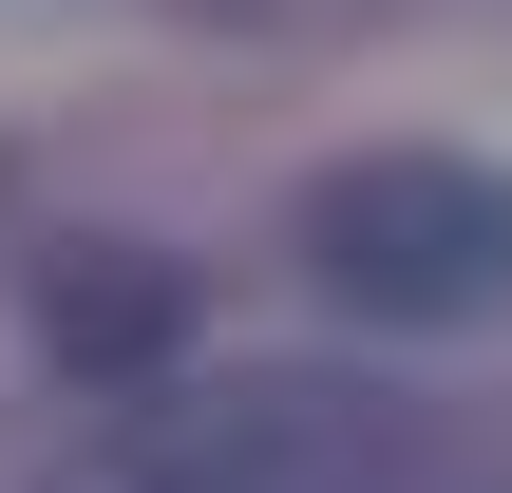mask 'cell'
Returning <instances> with one entry per match:
<instances>
[{
	"label": "cell",
	"instance_id": "1",
	"mask_svg": "<svg viewBox=\"0 0 512 493\" xmlns=\"http://www.w3.org/2000/svg\"><path fill=\"white\" fill-rule=\"evenodd\" d=\"M399 399L361 380H133V418H95L38 493H399Z\"/></svg>",
	"mask_w": 512,
	"mask_h": 493
},
{
	"label": "cell",
	"instance_id": "3",
	"mask_svg": "<svg viewBox=\"0 0 512 493\" xmlns=\"http://www.w3.org/2000/svg\"><path fill=\"white\" fill-rule=\"evenodd\" d=\"M152 323H171V285H152V266H95V285L57 304V361H95V380H133V361H152Z\"/></svg>",
	"mask_w": 512,
	"mask_h": 493
},
{
	"label": "cell",
	"instance_id": "2",
	"mask_svg": "<svg viewBox=\"0 0 512 493\" xmlns=\"http://www.w3.org/2000/svg\"><path fill=\"white\" fill-rule=\"evenodd\" d=\"M304 266L361 304V323H494L512 304V171L475 152H342L304 190Z\"/></svg>",
	"mask_w": 512,
	"mask_h": 493
}]
</instances>
